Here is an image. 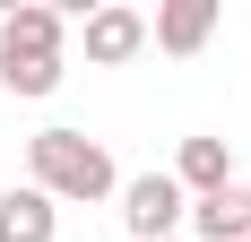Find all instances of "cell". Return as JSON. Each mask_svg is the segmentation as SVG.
Instances as JSON below:
<instances>
[{
	"label": "cell",
	"instance_id": "1",
	"mask_svg": "<svg viewBox=\"0 0 251 242\" xmlns=\"http://www.w3.org/2000/svg\"><path fill=\"white\" fill-rule=\"evenodd\" d=\"M26 165H35V191L44 199H113L122 191L104 139H87V130H35L26 139Z\"/></svg>",
	"mask_w": 251,
	"mask_h": 242
},
{
	"label": "cell",
	"instance_id": "2",
	"mask_svg": "<svg viewBox=\"0 0 251 242\" xmlns=\"http://www.w3.org/2000/svg\"><path fill=\"white\" fill-rule=\"evenodd\" d=\"M122 225L139 242H182V225H191V199H182L174 173H139V182H122Z\"/></svg>",
	"mask_w": 251,
	"mask_h": 242
},
{
	"label": "cell",
	"instance_id": "3",
	"mask_svg": "<svg viewBox=\"0 0 251 242\" xmlns=\"http://www.w3.org/2000/svg\"><path fill=\"white\" fill-rule=\"evenodd\" d=\"M61 35H70V18L44 9V0L9 9L0 18V70H61Z\"/></svg>",
	"mask_w": 251,
	"mask_h": 242
},
{
	"label": "cell",
	"instance_id": "4",
	"mask_svg": "<svg viewBox=\"0 0 251 242\" xmlns=\"http://www.w3.org/2000/svg\"><path fill=\"white\" fill-rule=\"evenodd\" d=\"M87 61H96V70H122V61H139V52H148V18H139V9H122V0H104V9H87Z\"/></svg>",
	"mask_w": 251,
	"mask_h": 242
},
{
	"label": "cell",
	"instance_id": "5",
	"mask_svg": "<svg viewBox=\"0 0 251 242\" xmlns=\"http://www.w3.org/2000/svg\"><path fill=\"white\" fill-rule=\"evenodd\" d=\"M208 35H217V0H165V9L148 18V44L174 52V61H191Z\"/></svg>",
	"mask_w": 251,
	"mask_h": 242
},
{
	"label": "cell",
	"instance_id": "6",
	"mask_svg": "<svg viewBox=\"0 0 251 242\" xmlns=\"http://www.w3.org/2000/svg\"><path fill=\"white\" fill-rule=\"evenodd\" d=\"M174 182H182V199H208V191H234V147L226 139H182V156H174Z\"/></svg>",
	"mask_w": 251,
	"mask_h": 242
},
{
	"label": "cell",
	"instance_id": "7",
	"mask_svg": "<svg viewBox=\"0 0 251 242\" xmlns=\"http://www.w3.org/2000/svg\"><path fill=\"white\" fill-rule=\"evenodd\" d=\"M52 234H61V208L35 182L26 191H0V242H52Z\"/></svg>",
	"mask_w": 251,
	"mask_h": 242
},
{
	"label": "cell",
	"instance_id": "8",
	"mask_svg": "<svg viewBox=\"0 0 251 242\" xmlns=\"http://www.w3.org/2000/svg\"><path fill=\"white\" fill-rule=\"evenodd\" d=\"M191 234H200V242H251V199H243V191L191 199Z\"/></svg>",
	"mask_w": 251,
	"mask_h": 242
},
{
	"label": "cell",
	"instance_id": "9",
	"mask_svg": "<svg viewBox=\"0 0 251 242\" xmlns=\"http://www.w3.org/2000/svg\"><path fill=\"white\" fill-rule=\"evenodd\" d=\"M243 199H251V191H243Z\"/></svg>",
	"mask_w": 251,
	"mask_h": 242
}]
</instances>
